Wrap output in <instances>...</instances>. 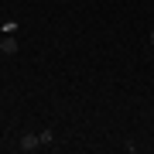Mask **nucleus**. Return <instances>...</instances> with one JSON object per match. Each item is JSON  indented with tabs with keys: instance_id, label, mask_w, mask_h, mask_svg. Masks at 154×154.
Segmentation results:
<instances>
[{
	"instance_id": "nucleus-1",
	"label": "nucleus",
	"mask_w": 154,
	"mask_h": 154,
	"mask_svg": "<svg viewBox=\"0 0 154 154\" xmlns=\"http://www.w3.org/2000/svg\"><path fill=\"white\" fill-rule=\"evenodd\" d=\"M17 147H21L24 154H34V151L41 147V137H38V134H24V137L17 140Z\"/></svg>"
},
{
	"instance_id": "nucleus-2",
	"label": "nucleus",
	"mask_w": 154,
	"mask_h": 154,
	"mask_svg": "<svg viewBox=\"0 0 154 154\" xmlns=\"http://www.w3.org/2000/svg\"><path fill=\"white\" fill-rule=\"evenodd\" d=\"M0 51H4V55H14V51H17V41L14 38H4V41H0Z\"/></svg>"
},
{
	"instance_id": "nucleus-3",
	"label": "nucleus",
	"mask_w": 154,
	"mask_h": 154,
	"mask_svg": "<svg viewBox=\"0 0 154 154\" xmlns=\"http://www.w3.org/2000/svg\"><path fill=\"white\" fill-rule=\"evenodd\" d=\"M38 137H41V147H48V144H51V137H55V134H51L48 127H45V130H38Z\"/></svg>"
},
{
	"instance_id": "nucleus-4",
	"label": "nucleus",
	"mask_w": 154,
	"mask_h": 154,
	"mask_svg": "<svg viewBox=\"0 0 154 154\" xmlns=\"http://www.w3.org/2000/svg\"><path fill=\"white\" fill-rule=\"evenodd\" d=\"M151 45H154V31H151Z\"/></svg>"
}]
</instances>
